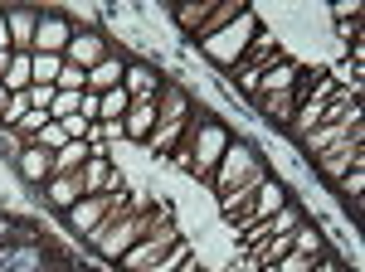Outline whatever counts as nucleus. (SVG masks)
I'll return each mask as SVG.
<instances>
[{
    "mask_svg": "<svg viewBox=\"0 0 365 272\" xmlns=\"http://www.w3.org/2000/svg\"><path fill=\"white\" fill-rule=\"evenodd\" d=\"M190 112H195L190 93H185L180 83H166V88H161V98H156V132H151V141H146V151H156L161 161H170V151H175L180 132H185Z\"/></svg>",
    "mask_w": 365,
    "mask_h": 272,
    "instance_id": "f257e3e1",
    "label": "nucleus"
},
{
    "mask_svg": "<svg viewBox=\"0 0 365 272\" xmlns=\"http://www.w3.org/2000/svg\"><path fill=\"white\" fill-rule=\"evenodd\" d=\"M253 34H258V15H253V5H249V10H244V15H239L234 25H225L220 34H210V39H200L195 49H200L205 58H210L215 68L234 73V63L244 58V49L253 44Z\"/></svg>",
    "mask_w": 365,
    "mask_h": 272,
    "instance_id": "f03ea898",
    "label": "nucleus"
},
{
    "mask_svg": "<svg viewBox=\"0 0 365 272\" xmlns=\"http://www.w3.org/2000/svg\"><path fill=\"white\" fill-rule=\"evenodd\" d=\"M175 244H180L175 219H170V224H151V219H146V234L122 253V263H117V268H122V272H141V268H151V263H161Z\"/></svg>",
    "mask_w": 365,
    "mask_h": 272,
    "instance_id": "7ed1b4c3",
    "label": "nucleus"
},
{
    "mask_svg": "<svg viewBox=\"0 0 365 272\" xmlns=\"http://www.w3.org/2000/svg\"><path fill=\"white\" fill-rule=\"evenodd\" d=\"M312 165H317L322 180H341L346 170H365V117L351 122V136H346V141H336V146L322 151V156H312Z\"/></svg>",
    "mask_w": 365,
    "mask_h": 272,
    "instance_id": "20e7f679",
    "label": "nucleus"
},
{
    "mask_svg": "<svg viewBox=\"0 0 365 272\" xmlns=\"http://www.w3.org/2000/svg\"><path fill=\"white\" fill-rule=\"evenodd\" d=\"M282 54H287V49H282L278 39H273L268 29H258V34H253V44L244 49V58H239V63H234V73H229V78H234V88H239V93L249 98L253 78H258L263 68H273V63H278Z\"/></svg>",
    "mask_w": 365,
    "mask_h": 272,
    "instance_id": "39448f33",
    "label": "nucleus"
},
{
    "mask_svg": "<svg viewBox=\"0 0 365 272\" xmlns=\"http://www.w3.org/2000/svg\"><path fill=\"white\" fill-rule=\"evenodd\" d=\"M253 165H263L258 161V146L253 141H244V136H234L225 146V156H220V165H215V175H210V185H215V194H225V190H234L244 175H249Z\"/></svg>",
    "mask_w": 365,
    "mask_h": 272,
    "instance_id": "423d86ee",
    "label": "nucleus"
},
{
    "mask_svg": "<svg viewBox=\"0 0 365 272\" xmlns=\"http://www.w3.org/2000/svg\"><path fill=\"white\" fill-rule=\"evenodd\" d=\"M287 199H292V194H287V185L268 175V180H263V190L253 194V204H249V209H244L239 219H234V239H239L244 229H253V224H263V219H273V214L282 209V204H287Z\"/></svg>",
    "mask_w": 365,
    "mask_h": 272,
    "instance_id": "0eeeda50",
    "label": "nucleus"
},
{
    "mask_svg": "<svg viewBox=\"0 0 365 272\" xmlns=\"http://www.w3.org/2000/svg\"><path fill=\"white\" fill-rule=\"evenodd\" d=\"M113 54V44L98 34V29H73V39H68V49H63V63H73V68H98L103 58Z\"/></svg>",
    "mask_w": 365,
    "mask_h": 272,
    "instance_id": "6e6552de",
    "label": "nucleus"
},
{
    "mask_svg": "<svg viewBox=\"0 0 365 272\" xmlns=\"http://www.w3.org/2000/svg\"><path fill=\"white\" fill-rule=\"evenodd\" d=\"M122 194H127V190H122ZM113 204H117V194H83V199H78V204H73L63 219H68V229H73L78 239H88L103 219L113 214Z\"/></svg>",
    "mask_w": 365,
    "mask_h": 272,
    "instance_id": "1a4fd4ad",
    "label": "nucleus"
},
{
    "mask_svg": "<svg viewBox=\"0 0 365 272\" xmlns=\"http://www.w3.org/2000/svg\"><path fill=\"white\" fill-rule=\"evenodd\" d=\"M68 39H73L68 15H58V10H39V29H34V49H29V54H63Z\"/></svg>",
    "mask_w": 365,
    "mask_h": 272,
    "instance_id": "9d476101",
    "label": "nucleus"
},
{
    "mask_svg": "<svg viewBox=\"0 0 365 272\" xmlns=\"http://www.w3.org/2000/svg\"><path fill=\"white\" fill-rule=\"evenodd\" d=\"M268 175H273L268 165H253V170L244 175V180H239V185H234V190L220 194V214H225L229 224H234V219H239V214H244V209L253 204V194L263 190V180H268Z\"/></svg>",
    "mask_w": 365,
    "mask_h": 272,
    "instance_id": "9b49d317",
    "label": "nucleus"
},
{
    "mask_svg": "<svg viewBox=\"0 0 365 272\" xmlns=\"http://www.w3.org/2000/svg\"><path fill=\"white\" fill-rule=\"evenodd\" d=\"M5 10V29H10V49L29 54L34 49V29H39V5H0Z\"/></svg>",
    "mask_w": 365,
    "mask_h": 272,
    "instance_id": "f8f14e48",
    "label": "nucleus"
},
{
    "mask_svg": "<svg viewBox=\"0 0 365 272\" xmlns=\"http://www.w3.org/2000/svg\"><path fill=\"white\" fill-rule=\"evenodd\" d=\"M297 73H302V63L292 54H282L273 68H263L258 78H253V88H249V103L253 98H268V93H292V83H297Z\"/></svg>",
    "mask_w": 365,
    "mask_h": 272,
    "instance_id": "ddd939ff",
    "label": "nucleus"
},
{
    "mask_svg": "<svg viewBox=\"0 0 365 272\" xmlns=\"http://www.w3.org/2000/svg\"><path fill=\"white\" fill-rule=\"evenodd\" d=\"M365 112H361V103H351V112H346V122H322L317 132H307L302 136V151L307 156H322V151H331L336 141H346L351 136V122H361Z\"/></svg>",
    "mask_w": 365,
    "mask_h": 272,
    "instance_id": "4468645a",
    "label": "nucleus"
},
{
    "mask_svg": "<svg viewBox=\"0 0 365 272\" xmlns=\"http://www.w3.org/2000/svg\"><path fill=\"white\" fill-rule=\"evenodd\" d=\"M122 132H127V141L146 146L151 132H156V98H132V108L122 117Z\"/></svg>",
    "mask_w": 365,
    "mask_h": 272,
    "instance_id": "2eb2a0df",
    "label": "nucleus"
},
{
    "mask_svg": "<svg viewBox=\"0 0 365 272\" xmlns=\"http://www.w3.org/2000/svg\"><path fill=\"white\" fill-rule=\"evenodd\" d=\"M122 88H127V98H161V88L166 78L151 68V63H141V58H127V73H122Z\"/></svg>",
    "mask_w": 365,
    "mask_h": 272,
    "instance_id": "dca6fc26",
    "label": "nucleus"
},
{
    "mask_svg": "<svg viewBox=\"0 0 365 272\" xmlns=\"http://www.w3.org/2000/svg\"><path fill=\"white\" fill-rule=\"evenodd\" d=\"M39 190H44V204H49V209L68 214V209L83 199V180H78V175H49Z\"/></svg>",
    "mask_w": 365,
    "mask_h": 272,
    "instance_id": "f3484780",
    "label": "nucleus"
},
{
    "mask_svg": "<svg viewBox=\"0 0 365 272\" xmlns=\"http://www.w3.org/2000/svg\"><path fill=\"white\" fill-rule=\"evenodd\" d=\"M15 170H20L25 185H44V180L54 175V151H44V146H25L20 161H15Z\"/></svg>",
    "mask_w": 365,
    "mask_h": 272,
    "instance_id": "a211bd4d",
    "label": "nucleus"
},
{
    "mask_svg": "<svg viewBox=\"0 0 365 272\" xmlns=\"http://www.w3.org/2000/svg\"><path fill=\"white\" fill-rule=\"evenodd\" d=\"M44 253L49 248H20V244H0V268L5 272H39L44 268Z\"/></svg>",
    "mask_w": 365,
    "mask_h": 272,
    "instance_id": "6ab92c4d",
    "label": "nucleus"
},
{
    "mask_svg": "<svg viewBox=\"0 0 365 272\" xmlns=\"http://www.w3.org/2000/svg\"><path fill=\"white\" fill-rule=\"evenodd\" d=\"M122 73H127V58L113 49L98 68H88V93H113V88H122Z\"/></svg>",
    "mask_w": 365,
    "mask_h": 272,
    "instance_id": "aec40b11",
    "label": "nucleus"
},
{
    "mask_svg": "<svg viewBox=\"0 0 365 272\" xmlns=\"http://www.w3.org/2000/svg\"><path fill=\"white\" fill-rule=\"evenodd\" d=\"M244 10H249V0H215V5H210V20H205V29L195 34V44H200V39H210V34H220L225 25H234Z\"/></svg>",
    "mask_w": 365,
    "mask_h": 272,
    "instance_id": "412c9836",
    "label": "nucleus"
},
{
    "mask_svg": "<svg viewBox=\"0 0 365 272\" xmlns=\"http://www.w3.org/2000/svg\"><path fill=\"white\" fill-rule=\"evenodd\" d=\"M253 103H258V112H263V117H268L273 127H282V132L292 127V112H297L292 93H268V98H253Z\"/></svg>",
    "mask_w": 365,
    "mask_h": 272,
    "instance_id": "4be33fe9",
    "label": "nucleus"
},
{
    "mask_svg": "<svg viewBox=\"0 0 365 272\" xmlns=\"http://www.w3.org/2000/svg\"><path fill=\"white\" fill-rule=\"evenodd\" d=\"M108 175H113V156H88L78 180H83V194H103L108 190Z\"/></svg>",
    "mask_w": 365,
    "mask_h": 272,
    "instance_id": "5701e85b",
    "label": "nucleus"
},
{
    "mask_svg": "<svg viewBox=\"0 0 365 272\" xmlns=\"http://www.w3.org/2000/svg\"><path fill=\"white\" fill-rule=\"evenodd\" d=\"M210 5H215V0H180V5H175V25L195 39L200 29H205V20H210Z\"/></svg>",
    "mask_w": 365,
    "mask_h": 272,
    "instance_id": "b1692460",
    "label": "nucleus"
},
{
    "mask_svg": "<svg viewBox=\"0 0 365 272\" xmlns=\"http://www.w3.org/2000/svg\"><path fill=\"white\" fill-rule=\"evenodd\" d=\"M292 253H302V258H312V263H317V258H327V244H322V229H312L307 219H302V224L292 229Z\"/></svg>",
    "mask_w": 365,
    "mask_h": 272,
    "instance_id": "393cba45",
    "label": "nucleus"
},
{
    "mask_svg": "<svg viewBox=\"0 0 365 272\" xmlns=\"http://www.w3.org/2000/svg\"><path fill=\"white\" fill-rule=\"evenodd\" d=\"M5 93H29L34 88V68H29V54H10V68H5Z\"/></svg>",
    "mask_w": 365,
    "mask_h": 272,
    "instance_id": "a878e982",
    "label": "nucleus"
},
{
    "mask_svg": "<svg viewBox=\"0 0 365 272\" xmlns=\"http://www.w3.org/2000/svg\"><path fill=\"white\" fill-rule=\"evenodd\" d=\"M88 161V141H68L54 151V175H78Z\"/></svg>",
    "mask_w": 365,
    "mask_h": 272,
    "instance_id": "bb28decb",
    "label": "nucleus"
},
{
    "mask_svg": "<svg viewBox=\"0 0 365 272\" xmlns=\"http://www.w3.org/2000/svg\"><path fill=\"white\" fill-rule=\"evenodd\" d=\"M103 103H98V122H122L127 108H132V98H127V88H113V93H98Z\"/></svg>",
    "mask_w": 365,
    "mask_h": 272,
    "instance_id": "cd10ccee",
    "label": "nucleus"
},
{
    "mask_svg": "<svg viewBox=\"0 0 365 272\" xmlns=\"http://www.w3.org/2000/svg\"><path fill=\"white\" fill-rule=\"evenodd\" d=\"M29 68H34V83H49L54 88L58 73H63V54H29Z\"/></svg>",
    "mask_w": 365,
    "mask_h": 272,
    "instance_id": "c85d7f7f",
    "label": "nucleus"
},
{
    "mask_svg": "<svg viewBox=\"0 0 365 272\" xmlns=\"http://www.w3.org/2000/svg\"><path fill=\"white\" fill-rule=\"evenodd\" d=\"M341 199H351V214H361V194H365V170H346L336 180Z\"/></svg>",
    "mask_w": 365,
    "mask_h": 272,
    "instance_id": "c756f323",
    "label": "nucleus"
},
{
    "mask_svg": "<svg viewBox=\"0 0 365 272\" xmlns=\"http://www.w3.org/2000/svg\"><path fill=\"white\" fill-rule=\"evenodd\" d=\"M49 122H54V117H49V112L29 108V112H25V122H20V127H15V132H20V141H25V146H34V141H39V132H44V127H49Z\"/></svg>",
    "mask_w": 365,
    "mask_h": 272,
    "instance_id": "7c9ffc66",
    "label": "nucleus"
},
{
    "mask_svg": "<svg viewBox=\"0 0 365 272\" xmlns=\"http://www.w3.org/2000/svg\"><path fill=\"white\" fill-rule=\"evenodd\" d=\"M29 112V98L25 93H10V103H5V117H0V127H20Z\"/></svg>",
    "mask_w": 365,
    "mask_h": 272,
    "instance_id": "2f4dec72",
    "label": "nucleus"
},
{
    "mask_svg": "<svg viewBox=\"0 0 365 272\" xmlns=\"http://www.w3.org/2000/svg\"><path fill=\"white\" fill-rule=\"evenodd\" d=\"M54 88H58V93H83V88H88V73H83V68H73V63H63V73H58Z\"/></svg>",
    "mask_w": 365,
    "mask_h": 272,
    "instance_id": "473e14b6",
    "label": "nucleus"
},
{
    "mask_svg": "<svg viewBox=\"0 0 365 272\" xmlns=\"http://www.w3.org/2000/svg\"><path fill=\"white\" fill-rule=\"evenodd\" d=\"M78 98H83V93H58L54 108H49V117H54V122H68V117H78Z\"/></svg>",
    "mask_w": 365,
    "mask_h": 272,
    "instance_id": "72a5a7b5",
    "label": "nucleus"
},
{
    "mask_svg": "<svg viewBox=\"0 0 365 272\" xmlns=\"http://www.w3.org/2000/svg\"><path fill=\"white\" fill-rule=\"evenodd\" d=\"M68 141H73V136L63 132V122H49V127L39 132V141H34V146H44V151H58V146H68Z\"/></svg>",
    "mask_w": 365,
    "mask_h": 272,
    "instance_id": "f704fd0d",
    "label": "nucleus"
},
{
    "mask_svg": "<svg viewBox=\"0 0 365 272\" xmlns=\"http://www.w3.org/2000/svg\"><path fill=\"white\" fill-rule=\"evenodd\" d=\"M20 151H25L20 132H15V127H0V156H5V161L15 165V161H20Z\"/></svg>",
    "mask_w": 365,
    "mask_h": 272,
    "instance_id": "c9c22d12",
    "label": "nucleus"
},
{
    "mask_svg": "<svg viewBox=\"0 0 365 272\" xmlns=\"http://www.w3.org/2000/svg\"><path fill=\"white\" fill-rule=\"evenodd\" d=\"M25 98H29V108L49 112V108H54V98H58V88H49V83H34V88L25 93Z\"/></svg>",
    "mask_w": 365,
    "mask_h": 272,
    "instance_id": "e433bc0d",
    "label": "nucleus"
},
{
    "mask_svg": "<svg viewBox=\"0 0 365 272\" xmlns=\"http://www.w3.org/2000/svg\"><path fill=\"white\" fill-rule=\"evenodd\" d=\"M331 15H336V25H346V20H361L365 10L356 5V0H336V5H331Z\"/></svg>",
    "mask_w": 365,
    "mask_h": 272,
    "instance_id": "4c0bfd02",
    "label": "nucleus"
},
{
    "mask_svg": "<svg viewBox=\"0 0 365 272\" xmlns=\"http://www.w3.org/2000/svg\"><path fill=\"white\" fill-rule=\"evenodd\" d=\"M98 103H103V98L83 88V98H78V117H83V122H98Z\"/></svg>",
    "mask_w": 365,
    "mask_h": 272,
    "instance_id": "58836bf2",
    "label": "nucleus"
},
{
    "mask_svg": "<svg viewBox=\"0 0 365 272\" xmlns=\"http://www.w3.org/2000/svg\"><path fill=\"white\" fill-rule=\"evenodd\" d=\"M312 272H346V268H341L336 258H317V263H312Z\"/></svg>",
    "mask_w": 365,
    "mask_h": 272,
    "instance_id": "ea45409f",
    "label": "nucleus"
},
{
    "mask_svg": "<svg viewBox=\"0 0 365 272\" xmlns=\"http://www.w3.org/2000/svg\"><path fill=\"white\" fill-rule=\"evenodd\" d=\"M0 54H15L10 49V29H5V10H0Z\"/></svg>",
    "mask_w": 365,
    "mask_h": 272,
    "instance_id": "a19ab883",
    "label": "nucleus"
},
{
    "mask_svg": "<svg viewBox=\"0 0 365 272\" xmlns=\"http://www.w3.org/2000/svg\"><path fill=\"white\" fill-rule=\"evenodd\" d=\"M39 272H73V268H63V263H44Z\"/></svg>",
    "mask_w": 365,
    "mask_h": 272,
    "instance_id": "79ce46f5",
    "label": "nucleus"
},
{
    "mask_svg": "<svg viewBox=\"0 0 365 272\" xmlns=\"http://www.w3.org/2000/svg\"><path fill=\"white\" fill-rule=\"evenodd\" d=\"M5 103H10V93H5V83H0V117H5Z\"/></svg>",
    "mask_w": 365,
    "mask_h": 272,
    "instance_id": "37998d69",
    "label": "nucleus"
},
{
    "mask_svg": "<svg viewBox=\"0 0 365 272\" xmlns=\"http://www.w3.org/2000/svg\"><path fill=\"white\" fill-rule=\"evenodd\" d=\"M5 68H10V54H0V78H5Z\"/></svg>",
    "mask_w": 365,
    "mask_h": 272,
    "instance_id": "c03bdc74",
    "label": "nucleus"
},
{
    "mask_svg": "<svg viewBox=\"0 0 365 272\" xmlns=\"http://www.w3.org/2000/svg\"><path fill=\"white\" fill-rule=\"evenodd\" d=\"M73 272H83V268H73Z\"/></svg>",
    "mask_w": 365,
    "mask_h": 272,
    "instance_id": "a18cd8bd",
    "label": "nucleus"
}]
</instances>
